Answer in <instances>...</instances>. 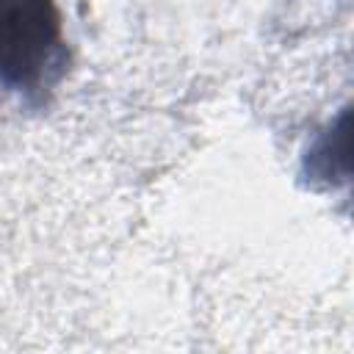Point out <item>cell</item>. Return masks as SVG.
Segmentation results:
<instances>
[{"mask_svg":"<svg viewBox=\"0 0 354 354\" xmlns=\"http://www.w3.org/2000/svg\"><path fill=\"white\" fill-rule=\"evenodd\" d=\"M66 72V36L55 0H0V83L30 100Z\"/></svg>","mask_w":354,"mask_h":354,"instance_id":"1","label":"cell"},{"mask_svg":"<svg viewBox=\"0 0 354 354\" xmlns=\"http://www.w3.org/2000/svg\"><path fill=\"white\" fill-rule=\"evenodd\" d=\"M335 160H340L343 166H348V113H343L340 122L332 124L315 141V147L307 152V171L315 180L335 183V177H340V171L335 169Z\"/></svg>","mask_w":354,"mask_h":354,"instance_id":"2","label":"cell"}]
</instances>
